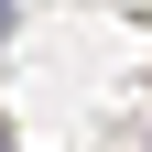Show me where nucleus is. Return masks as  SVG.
Returning <instances> with one entry per match:
<instances>
[{
  "label": "nucleus",
  "mask_w": 152,
  "mask_h": 152,
  "mask_svg": "<svg viewBox=\"0 0 152 152\" xmlns=\"http://www.w3.org/2000/svg\"><path fill=\"white\" fill-rule=\"evenodd\" d=\"M0 33H11V0H0Z\"/></svg>",
  "instance_id": "nucleus-1"
}]
</instances>
